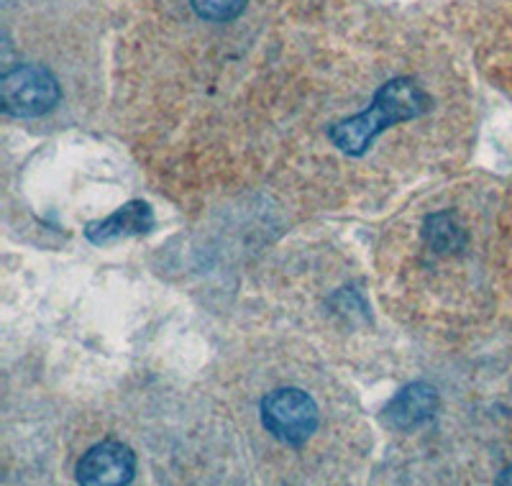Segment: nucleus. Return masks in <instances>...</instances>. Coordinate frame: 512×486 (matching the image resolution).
<instances>
[{"label":"nucleus","mask_w":512,"mask_h":486,"mask_svg":"<svg viewBox=\"0 0 512 486\" xmlns=\"http://www.w3.org/2000/svg\"><path fill=\"white\" fill-rule=\"evenodd\" d=\"M431 105V95L420 90L413 80L395 77L379 87L372 105L364 113H356V116L328 128V139L349 157H361L387 128L425 116Z\"/></svg>","instance_id":"obj_1"},{"label":"nucleus","mask_w":512,"mask_h":486,"mask_svg":"<svg viewBox=\"0 0 512 486\" xmlns=\"http://www.w3.org/2000/svg\"><path fill=\"white\" fill-rule=\"evenodd\" d=\"M62 90L47 67L18 64L0 80V103L8 116L39 118L57 108Z\"/></svg>","instance_id":"obj_2"},{"label":"nucleus","mask_w":512,"mask_h":486,"mask_svg":"<svg viewBox=\"0 0 512 486\" xmlns=\"http://www.w3.org/2000/svg\"><path fill=\"white\" fill-rule=\"evenodd\" d=\"M262 423L280 443L297 448L318 428V405L303 389H274L262 400Z\"/></svg>","instance_id":"obj_3"},{"label":"nucleus","mask_w":512,"mask_h":486,"mask_svg":"<svg viewBox=\"0 0 512 486\" xmlns=\"http://www.w3.org/2000/svg\"><path fill=\"white\" fill-rule=\"evenodd\" d=\"M136 474L134 451L116 440H105L82 453L77 463V481L85 486H123Z\"/></svg>","instance_id":"obj_4"},{"label":"nucleus","mask_w":512,"mask_h":486,"mask_svg":"<svg viewBox=\"0 0 512 486\" xmlns=\"http://www.w3.org/2000/svg\"><path fill=\"white\" fill-rule=\"evenodd\" d=\"M438 410L436 387L413 382L395 394L387 405V420L397 430H415L425 425Z\"/></svg>","instance_id":"obj_5"},{"label":"nucleus","mask_w":512,"mask_h":486,"mask_svg":"<svg viewBox=\"0 0 512 486\" xmlns=\"http://www.w3.org/2000/svg\"><path fill=\"white\" fill-rule=\"evenodd\" d=\"M154 226V213L149 208V203L144 200H134V203H126L123 208H118L116 213L108 215L105 220L98 223H90L85 236L93 243H108L116 241V238L126 236H139V233L152 231Z\"/></svg>","instance_id":"obj_6"},{"label":"nucleus","mask_w":512,"mask_h":486,"mask_svg":"<svg viewBox=\"0 0 512 486\" xmlns=\"http://www.w3.org/2000/svg\"><path fill=\"white\" fill-rule=\"evenodd\" d=\"M423 236L428 246L438 254H456L466 246L464 228L456 223L451 213H433L431 218H425Z\"/></svg>","instance_id":"obj_7"},{"label":"nucleus","mask_w":512,"mask_h":486,"mask_svg":"<svg viewBox=\"0 0 512 486\" xmlns=\"http://www.w3.org/2000/svg\"><path fill=\"white\" fill-rule=\"evenodd\" d=\"M190 6L203 21L226 24V21H233L244 13L246 0H190Z\"/></svg>","instance_id":"obj_8"},{"label":"nucleus","mask_w":512,"mask_h":486,"mask_svg":"<svg viewBox=\"0 0 512 486\" xmlns=\"http://www.w3.org/2000/svg\"><path fill=\"white\" fill-rule=\"evenodd\" d=\"M497 481H500V484H512V466H510V469L502 471V476Z\"/></svg>","instance_id":"obj_9"}]
</instances>
